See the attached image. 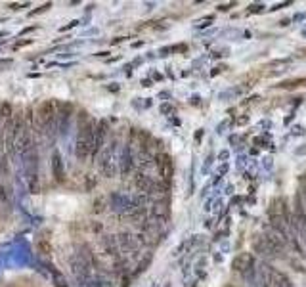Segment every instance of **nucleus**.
Returning a JSON list of instances; mask_svg holds the SVG:
<instances>
[{
  "label": "nucleus",
  "instance_id": "4",
  "mask_svg": "<svg viewBox=\"0 0 306 287\" xmlns=\"http://www.w3.org/2000/svg\"><path fill=\"white\" fill-rule=\"evenodd\" d=\"M228 159H230V152H228V150H222L219 155V161L224 165V163H228Z\"/></svg>",
  "mask_w": 306,
  "mask_h": 287
},
{
  "label": "nucleus",
  "instance_id": "6",
  "mask_svg": "<svg viewBox=\"0 0 306 287\" xmlns=\"http://www.w3.org/2000/svg\"><path fill=\"white\" fill-rule=\"evenodd\" d=\"M264 6L262 4H253V6H251V8H249V12H261V10H262Z\"/></svg>",
  "mask_w": 306,
  "mask_h": 287
},
{
  "label": "nucleus",
  "instance_id": "1",
  "mask_svg": "<svg viewBox=\"0 0 306 287\" xmlns=\"http://www.w3.org/2000/svg\"><path fill=\"white\" fill-rule=\"evenodd\" d=\"M33 211L62 221H73L83 213V199L71 194H48L33 198Z\"/></svg>",
  "mask_w": 306,
  "mask_h": 287
},
{
  "label": "nucleus",
  "instance_id": "2",
  "mask_svg": "<svg viewBox=\"0 0 306 287\" xmlns=\"http://www.w3.org/2000/svg\"><path fill=\"white\" fill-rule=\"evenodd\" d=\"M255 257H253V253H240L236 259H234V263H232V268H234V272H240L241 276H245V278H249L251 274H255Z\"/></svg>",
  "mask_w": 306,
  "mask_h": 287
},
{
  "label": "nucleus",
  "instance_id": "3",
  "mask_svg": "<svg viewBox=\"0 0 306 287\" xmlns=\"http://www.w3.org/2000/svg\"><path fill=\"white\" fill-rule=\"evenodd\" d=\"M253 249H255V253H261L264 257H274L272 251H270V247H268V243H266L264 234H259V236L253 238Z\"/></svg>",
  "mask_w": 306,
  "mask_h": 287
},
{
  "label": "nucleus",
  "instance_id": "5",
  "mask_svg": "<svg viewBox=\"0 0 306 287\" xmlns=\"http://www.w3.org/2000/svg\"><path fill=\"white\" fill-rule=\"evenodd\" d=\"M245 163H247V157L245 155H241V157H238V169H245Z\"/></svg>",
  "mask_w": 306,
  "mask_h": 287
},
{
  "label": "nucleus",
  "instance_id": "7",
  "mask_svg": "<svg viewBox=\"0 0 306 287\" xmlns=\"http://www.w3.org/2000/svg\"><path fill=\"white\" fill-rule=\"evenodd\" d=\"M232 6H234V4H220L219 10H220V12H226V10H230Z\"/></svg>",
  "mask_w": 306,
  "mask_h": 287
}]
</instances>
